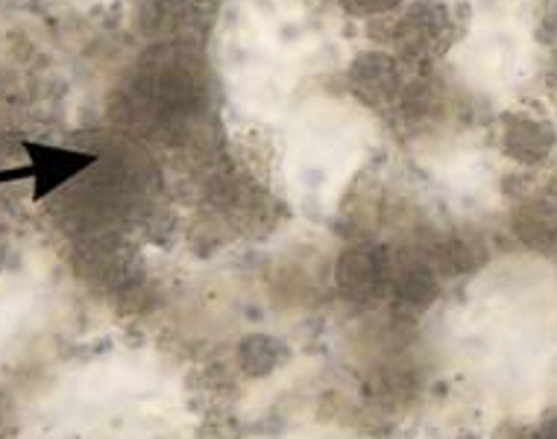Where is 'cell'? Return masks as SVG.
Returning <instances> with one entry per match:
<instances>
[{
	"label": "cell",
	"instance_id": "4",
	"mask_svg": "<svg viewBox=\"0 0 557 439\" xmlns=\"http://www.w3.org/2000/svg\"><path fill=\"white\" fill-rule=\"evenodd\" d=\"M534 439H557V425H552V428H543Z\"/></svg>",
	"mask_w": 557,
	"mask_h": 439
},
{
	"label": "cell",
	"instance_id": "3",
	"mask_svg": "<svg viewBox=\"0 0 557 439\" xmlns=\"http://www.w3.org/2000/svg\"><path fill=\"white\" fill-rule=\"evenodd\" d=\"M396 293L411 302V305H425L434 297V276L425 264H403L396 269Z\"/></svg>",
	"mask_w": 557,
	"mask_h": 439
},
{
	"label": "cell",
	"instance_id": "2",
	"mask_svg": "<svg viewBox=\"0 0 557 439\" xmlns=\"http://www.w3.org/2000/svg\"><path fill=\"white\" fill-rule=\"evenodd\" d=\"M508 147L517 159L537 162V159L548 155L552 133L543 124H534V121H519V124H513L508 129Z\"/></svg>",
	"mask_w": 557,
	"mask_h": 439
},
{
	"label": "cell",
	"instance_id": "1",
	"mask_svg": "<svg viewBox=\"0 0 557 439\" xmlns=\"http://www.w3.org/2000/svg\"><path fill=\"white\" fill-rule=\"evenodd\" d=\"M387 278V264L385 259L373 252V249H352L349 255L341 261V285L346 293L352 297H373L382 290Z\"/></svg>",
	"mask_w": 557,
	"mask_h": 439
}]
</instances>
